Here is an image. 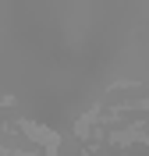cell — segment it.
<instances>
[{"label":"cell","instance_id":"cell-1","mask_svg":"<svg viewBox=\"0 0 149 156\" xmlns=\"http://www.w3.org/2000/svg\"><path fill=\"white\" fill-rule=\"evenodd\" d=\"M146 142H149V135H146Z\"/></svg>","mask_w":149,"mask_h":156}]
</instances>
